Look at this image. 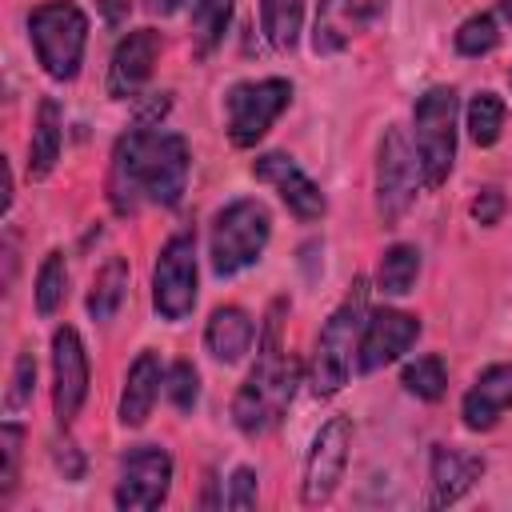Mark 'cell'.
Here are the masks:
<instances>
[{
    "instance_id": "6da1fadb",
    "label": "cell",
    "mask_w": 512,
    "mask_h": 512,
    "mask_svg": "<svg viewBox=\"0 0 512 512\" xmlns=\"http://www.w3.org/2000/svg\"><path fill=\"white\" fill-rule=\"evenodd\" d=\"M188 184V144L176 132L132 128L116 140L108 200L120 216L136 212L144 200L172 208Z\"/></svg>"
},
{
    "instance_id": "7a4b0ae2",
    "label": "cell",
    "mask_w": 512,
    "mask_h": 512,
    "mask_svg": "<svg viewBox=\"0 0 512 512\" xmlns=\"http://www.w3.org/2000/svg\"><path fill=\"white\" fill-rule=\"evenodd\" d=\"M276 312H280V304L272 308L260 356H256L248 380L240 384V392L232 400V420H236V428L244 436H264L268 428H276L284 408L292 404V392H296V364L280 352V320H276Z\"/></svg>"
},
{
    "instance_id": "3957f363",
    "label": "cell",
    "mask_w": 512,
    "mask_h": 512,
    "mask_svg": "<svg viewBox=\"0 0 512 512\" xmlns=\"http://www.w3.org/2000/svg\"><path fill=\"white\" fill-rule=\"evenodd\" d=\"M364 316H368V284L356 280L352 292L344 296V304L320 328L316 356H312V392L316 396H336L344 388V380L352 372V352H360V336L368 324Z\"/></svg>"
},
{
    "instance_id": "277c9868",
    "label": "cell",
    "mask_w": 512,
    "mask_h": 512,
    "mask_svg": "<svg viewBox=\"0 0 512 512\" xmlns=\"http://www.w3.org/2000/svg\"><path fill=\"white\" fill-rule=\"evenodd\" d=\"M28 32H32V44H36V60L44 64V72L52 80H72L80 72L84 44H88V20L76 4L48 0V4L32 8Z\"/></svg>"
},
{
    "instance_id": "5b68a950",
    "label": "cell",
    "mask_w": 512,
    "mask_h": 512,
    "mask_svg": "<svg viewBox=\"0 0 512 512\" xmlns=\"http://www.w3.org/2000/svg\"><path fill=\"white\" fill-rule=\"evenodd\" d=\"M268 232H272V220H268V208L260 200H232L212 224L216 276H232V272L256 264L264 244H268Z\"/></svg>"
},
{
    "instance_id": "8992f818",
    "label": "cell",
    "mask_w": 512,
    "mask_h": 512,
    "mask_svg": "<svg viewBox=\"0 0 512 512\" xmlns=\"http://www.w3.org/2000/svg\"><path fill=\"white\" fill-rule=\"evenodd\" d=\"M412 124H416V156L424 168V184L436 188L452 172V156H456V92L428 88L416 100Z\"/></svg>"
},
{
    "instance_id": "52a82bcc",
    "label": "cell",
    "mask_w": 512,
    "mask_h": 512,
    "mask_svg": "<svg viewBox=\"0 0 512 512\" xmlns=\"http://www.w3.org/2000/svg\"><path fill=\"white\" fill-rule=\"evenodd\" d=\"M420 184H424L420 156L408 148L404 132L388 128L380 140V156H376V208H380L384 224H396L404 216V208L416 200Z\"/></svg>"
},
{
    "instance_id": "ba28073f",
    "label": "cell",
    "mask_w": 512,
    "mask_h": 512,
    "mask_svg": "<svg viewBox=\"0 0 512 512\" xmlns=\"http://www.w3.org/2000/svg\"><path fill=\"white\" fill-rule=\"evenodd\" d=\"M288 100H292V84L288 80H244V84H236L232 92H228V136H232V144H240V148H252L272 124H276V116L288 108Z\"/></svg>"
},
{
    "instance_id": "9c48e42d",
    "label": "cell",
    "mask_w": 512,
    "mask_h": 512,
    "mask_svg": "<svg viewBox=\"0 0 512 512\" xmlns=\"http://www.w3.org/2000/svg\"><path fill=\"white\" fill-rule=\"evenodd\" d=\"M152 304L164 320H184L196 304V240L188 232L172 236L160 248L152 276Z\"/></svg>"
},
{
    "instance_id": "30bf717a",
    "label": "cell",
    "mask_w": 512,
    "mask_h": 512,
    "mask_svg": "<svg viewBox=\"0 0 512 512\" xmlns=\"http://www.w3.org/2000/svg\"><path fill=\"white\" fill-rule=\"evenodd\" d=\"M172 484V456L156 444L128 448L120 460V484H116V504L128 512H148L160 508Z\"/></svg>"
},
{
    "instance_id": "8fae6325",
    "label": "cell",
    "mask_w": 512,
    "mask_h": 512,
    "mask_svg": "<svg viewBox=\"0 0 512 512\" xmlns=\"http://www.w3.org/2000/svg\"><path fill=\"white\" fill-rule=\"evenodd\" d=\"M348 448H352V424L348 416H332L316 440H312V452H308V464H304V504H324L340 476H344V464H348Z\"/></svg>"
},
{
    "instance_id": "7c38bea8",
    "label": "cell",
    "mask_w": 512,
    "mask_h": 512,
    "mask_svg": "<svg viewBox=\"0 0 512 512\" xmlns=\"http://www.w3.org/2000/svg\"><path fill=\"white\" fill-rule=\"evenodd\" d=\"M52 376H56V388H52L56 420L72 424V416L80 412V404L88 396V356L72 328H60L52 336Z\"/></svg>"
},
{
    "instance_id": "4fadbf2b",
    "label": "cell",
    "mask_w": 512,
    "mask_h": 512,
    "mask_svg": "<svg viewBox=\"0 0 512 512\" xmlns=\"http://www.w3.org/2000/svg\"><path fill=\"white\" fill-rule=\"evenodd\" d=\"M252 172L260 176V180H268L276 192H280V200L288 204V212L296 216V220H320L324 216V192L312 184V176L292 160V156H284V152H264L256 164H252Z\"/></svg>"
},
{
    "instance_id": "5bb4252c",
    "label": "cell",
    "mask_w": 512,
    "mask_h": 512,
    "mask_svg": "<svg viewBox=\"0 0 512 512\" xmlns=\"http://www.w3.org/2000/svg\"><path fill=\"white\" fill-rule=\"evenodd\" d=\"M416 336H420V320H416V316L396 312V308H384V312H376V316L364 324L360 356H356V360H360L364 372H376V368L400 360V356L412 348Z\"/></svg>"
},
{
    "instance_id": "9a60e30c",
    "label": "cell",
    "mask_w": 512,
    "mask_h": 512,
    "mask_svg": "<svg viewBox=\"0 0 512 512\" xmlns=\"http://www.w3.org/2000/svg\"><path fill=\"white\" fill-rule=\"evenodd\" d=\"M160 56V32L152 28H136L128 32L108 64V92L112 96H136L144 88V80L152 76V64Z\"/></svg>"
},
{
    "instance_id": "2e32d148",
    "label": "cell",
    "mask_w": 512,
    "mask_h": 512,
    "mask_svg": "<svg viewBox=\"0 0 512 512\" xmlns=\"http://www.w3.org/2000/svg\"><path fill=\"white\" fill-rule=\"evenodd\" d=\"M512 408V364H492L476 376L464 396V424L484 432Z\"/></svg>"
},
{
    "instance_id": "e0dca14e",
    "label": "cell",
    "mask_w": 512,
    "mask_h": 512,
    "mask_svg": "<svg viewBox=\"0 0 512 512\" xmlns=\"http://www.w3.org/2000/svg\"><path fill=\"white\" fill-rule=\"evenodd\" d=\"M164 384V372H160V356L156 352H140L128 368V380H124V392H120V424L124 428H140L156 404V392Z\"/></svg>"
},
{
    "instance_id": "ac0fdd59",
    "label": "cell",
    "mask_w": 512,
    "mask_h": 512,
    "mask_svg": "<svg viewBox=\"0 0 512 512\" xmlns=\"http://www.w3.org/2000/svg\"><path fill=\"white\" fill-rule=\"evenodd\" d=\"M484 476V460L456 452V448H432V504H456L476 480Z\"/></svg>"
},
{
    "instance_id": "d6986e66",
    "label": "cell",
    "mask_w": 512,
    "mask_h": 512,
    "mask_svg": "<svg viewBox=\"0 0 512 512\" xmlns=\"http://www.w3.org/2000/svg\"><path fill=\"white\" fill-rule=\"evenodd\" d=\"M252 336H256V328H252L248 312L236 308V304L216 308L212 320H208V328H204V344H208V352H212L216 360H224V364H236V360L252 348Z\"/></svg>"
},
{
    "instance_id": "ffe728a7",
    "label": "cell",
    "mask_w": 512,
    "mask_h": 512,
    "mask_svg": "<svg viewBox=\"0 0 512 512\" xmlns=\"http://www.w3.org/2000/svg\"><path fill=\"white\" fill-rule=\"evenodd\" d=\"M56 160H60V104L40 100L36 128H32V148H28V176L44 180Z\"/></svg>"
},
{
    "instance_id": "44dd1931",
    "label": "cell",
    "mask_w": 512,
    "mask_h": 512,
    "mask_svg": "<svg viewBox=\"0 0 512 512\" xmlns=\"http://www.w3.org/2000/svg\"><path fill=\"white\" fill-rule=\"evenodd\" d=\"M352 12H356V0H320L316 32H312L316 52H340L352 40Z\"/></svg>"
},
{
    "instance_id": "7402d4cb",
    "label": "cell",
    "mask_w": 512,
    "mask_h": 512,
    "mask_svg": "<svg viewBox=\"0 0 512 512\" xmlns=\"http://www.w3.org/2000/svg\"><path fill=\"white\" fill-rule=\"evenodd\" d=\"M260 20H264L268 44L288 52L304 24V0H260Z\"/></svg>"
},
{
    "instance_id": "603a6c76",
    "label": "cell",
    "mask_w": 512,
    "mask_h": 512,
    "mask_svg": "<svg viewBox=\"0 0 512 512\" xmlns=\"http://www.w3.org/2000/svg\"><path fill=\"white\" fill-rule=\"evenodd\" d=\"M124 288H128V264H124L120 256H112V260L96 272V280H92L88 312H92L96 320H112L116 308H120V300H124Z\"/></svg>"
},
{
    "instance_id": "cb8c5ba5",
    "label": "cell",
    "mask_w": 512,
    "mask_h": 512,
    "mask_svg": "<svg viewBox=\"0 0 512 512\" xmlns=\"http://www.w3.org/2000/svg\"><path fill=\"white\" fill-rule=\"evenodd\" d=\"M416 272H420V252L412 244H392L380 260V288L392 296H404L416 284Z\"/></svg>"
},
{
    "instance_id": "d4e9b609",
    "label": "cell",
    "mask_w": 512,
    "mask_h": 512,
    "mask_svg": "<svg viewBox=\"0 0 512 512\" xmlns=\"http://www.w3.org/2000/svg\"><path fill=\"white\" fill-rule=\"evenodd\" d=\"M500 128H504V100L496 92H480L472 96L468 104V132L476 144H496L500 140Z\"/></svg>"
},
{
    "instance_id": "484cf974",
    "label": "cell",
    "mask_w": 512,
    "mask_h": 512,
    "mask_svg": "<svg viewBox=\"0 0 512 512\" xmlns=\"http://www.w3.org/2000/svg\"><path fill=\"white\" fill-rule=\"evenodd\" d=\"M64 292H68V268H64V256L60 252H48L40 272H36V312L40 316H52L60 304H64Z\"/></svg>"
},
{
    "instance_id": "4316f807",
    "label": "cell",
    "mask_w": 512,
    "mask_h": 512,
    "mask_svg": "<svg viewBox=\"0 0 512 512\" xmlns=\"http://www.w3.org/2000/svg\"><path fill=\"white\" fill-rule=\"evenodd\" d=\"M400 384H404L412 396H420V400H440V396H444V384H448L444 360H440V356H416V360L404 368Z\"/></svg>"
},
{
    "instance_id": "83f0119b",
    "label": "cell",
    "mask_w": 512,
    "mask_h": 512,
    "mask_svg": "<svg viewBox=\"0 0 512 512\" xmlns=\"http://www.w3.org/2000/svg\"><path fill=\"white\" fill-rule=\"evenodd\" d=\"M228 16H232V0H192V32L200 52H208L224 36Z\"/></svg>"
},
{
    "instance_id": "f1b7e54d",
    "label": "cell",
    "mask_w": 512,
    "mask_h": 512,
    "mask_svg": "<svg viewBox=\"0 0 512 512\" xmlns=\"http://www.w3.org/2000/svg\"><path fill=\"white\" fill-rule=\"evenodd\" d=\"M496 40H500V32H496V20L492 16H468L464 24H460V32H456V48L464 52V56H484V52H492L496 48Z\"/></svg>"
},
{
    "instance_id": "f546056e",
    "label": "cell",
    "mask_w": 512,
    "mask_h": 512,
    "mask_svg": "<svg viewBox=\"0 0 512 512\" xmlns=\"http://www.w3.org/2000/svg\"><path fill=\"white\" fill-rule=\"evenodd\" d=\"M164 388H168V400H172L180 412H188V408L196 404V396H200L196 368H192L188 360H176V364L168 368V376H164Z\"/></svg>"
},
{
    "instance_id": "4dcf8cb0",
    "label": "cell",
    "mask_w": 512,
    "mask_h": 512,
    "mask_svg": "<svg viewBox=\"0 0 512 512\" xmlns=\"http://www.w3.org/2000/svg\"><path fill=\"white\" fill-rule=\"evenodd\" d=\"M20 440H24V432L16 428V424H4V432H0V456H4V468H0V492L8 496L12 488H16V464H20Z\"/></svg>"
},
{
    "instance_id": "1f68e13d",
    "label": "cell",
    "mask_w": 512,
    "mask_h": 512,
    "mask_svg": "<svg viewBox=\"0 0 512 512\" xmlns=\"http://www.w3.org/2000/svg\"><path fill=\"white\" fill-rule=\"evenodd\" d=\"M32 380H36V360H32V352H20V356H16V372H12L8 408H20V404H28V396H32Z\"/></svg>"
},
{
    "instance_id": "d6a6232c",
    "label": "cell",
    "mask_w": 512,
    "mask_h": 512,
    "mask_svg": "<svg viewBox=\"0 0 512 512\" xmlns=\"http://www.w3.org/2000/svg\"><path fill=\"white\" fill-rule=\"evenodd\" d=\"M228 508H252L256 504V472L252 468H236L232 472V492L224 496Z\"/></svg>"
},
{
    "instance_id": "836d02e7",
    "label": "cell",
    "mask_w": 512,
    "mask_h": 512,
    "mask_svg": "<svg viewBox=\"0 0 512 512\" xmlns=\"http://www.w3.org/2000/svg\"><path fill=\"white\" fill-rule=\"evenodd\" d=\"M500 212H504V196H500V188H484V192L472 200V216H476L480 224H496Z\"/></svg>"
},
{
    "instance_id": "e575fe53",
    "label": "cell",
    "mask_w": 512,
    "mask_h": 512,
    "mask_svg": "<svg viewBox=\"0 0 512 512\" xmlns=\"http://www.w3.org/2000/svg\"><path fill=\"white\" fill-rule=\"evenodd\" d=\"M100 8H104V20L108 24H120L124 16H128V0H96Z\"/></svg>"
},
{
    "instance_id": "d590c367",
    "label": "cell",
    "mask_w": 512,
    "mask_h": 512,
    "mask_svg": "<svg viewBox=\"0 0 512 512\" xmlns=\"http://www.w3.org/2000/svg\"><path fill=\"white\" fill-rule=\"evenodd\" d=\"M180 4H184V0H148V8H152V12H160V16H172Z\"/></svg>"
},
{
    "instance_id": "8d00e7d4",
    "label": "cell",
    "mask_w": 512,
    "mask_h": 512,
    "mask_svg": "<svg viewBox=\"0 0 512 512\" xmlns=\"http://www.w3.org/2000/svg\"><path fill=\"white\" fill-rule=\"evenodd\" d=\"M500 8H504V16L512 20V0H500Z\"/></svg>"
}]
</instances>
